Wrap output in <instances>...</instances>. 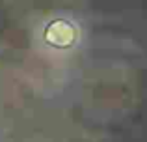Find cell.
<instances>
[{
  "instance_id": "6da1fadb",
  "label": "cell",
  "mask_w": 147,
  "mask_h": 142,
  "mask_svg": "<svg viewBox=\"0 0 147 142\" xmlns=\"http://www.w3.org/2000/svg\"><path fill=\"white\" fill-rule=\"evenodd\" d=\"M82 37V30H80L78 22L73 21L69 17H52L43 24L41 30V41L45 47L56 52H67L73 51L76 45L80 43Z\"/></svg>"
}]
</instances>
